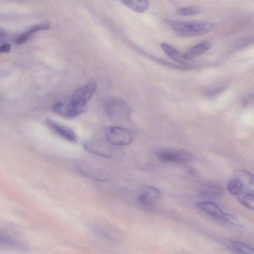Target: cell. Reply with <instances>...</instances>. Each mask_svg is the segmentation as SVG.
Masks as SVG:
<instances>
[{
	"mask_svg": "<svg viewBox=\"0 0 254 254\" xmlns=\"http://www.w3.org/2000/svg\"><path fill=\"white\" fill-rule=\"evenodd\" d=\"M170 25L175 33L183 37H193L205 34L216 27L214 23L202 20L174 21H171Z\"/></svg>",
	"mask_w": 254,
	"mask_h": 254,
	"instance_id": "cell-1",
	"label": "cell"
},
{
	"mask_svg": "<svg viewBox=\"0 0 254 254\" xmlns=\"http://www.w3.org/2000/svg\"><path fill=\"white\" fill-rule=\"evenodd\" d=\"M104 109L110 119L118 121L127 120L131 113L128 104L124 100L118 98H110L106 100Z\"/></svg>",
	"mask_w": 254,
	"mask_h": 254,
	"instance_id": "cell-2",
	"label": "cell"
},
{
	"mask_svg": "<svg viewBox=\"0 0 254 254\" xmlns=\"http://www.w3.org/2000/svg\"><path fill=\"white\" fill-rule=\"evenodd\" d=\"M105 138L109 144L116 146H126L133 141L134 135L127 128L120 127H110L105 129Z\"/></svg>",
	"mask_w": 254,
	"mask_h": 254,
	"instance_id": "cell-3",
	"label": "cell"
},
{
	"mask_svg": "<svg viewBox=\"0 0 254 254\" xmlns=\"http://www.w3.org/2000/svg\"><path fill=\"white\" fill-rule=\"evenodd\" d=\"M199 208L209 216L219 221L235 225L239 223L232 215L226 213L216 203L211 201H202L197 204Z\"/></svg>",
	"mask_w": 254,
	"mask_h": 254,
	"instance_id": "cell-4",
	"label": "cell"
},
{
	"mask_svg": "<svg viewBox=\"0 0 254 254\" xmlns=\"http://www.w3.org/2000/svg\"><path fill=\"white\" fill-rule=\"evenodd\" d=\"M155 154L160 160L168 163H183L192 159L191 154L183 149L164 148L157 151Z\"/></svg>",
	"mask_w": 254,
	"mask_h": 254,
	"instance_id": "cell-5",
	"label": "cell"
},
{
	"mask_svg": "<svg viewBox=\"0 0 254 254\" xmlns=\"http://www.w3.org/2000/svg\"><path fill=\"white\" fill-rule=\"evenodd\" d=\"M97 88L95 82H89L78 88L69 101L77 107L86 108V104L96 92Z\"/></svg>",
	"mask_w": 254,
	"mask_h": 254,
	"instance_id": "cell-6",
	"label": "cell"
},
{
	"mask_svg": "<svg viewBox=\"0 0 254 254\" xmlns=\"http://www.w3.org/2000/svg\"><path fill=\"white\" fill-rule=\"evenodd\" d=\"M77 171L83 176L97 181H106L109 176L104 170L86 162H81L76 166Z\"/></svg>",
	"mask_w": 254,
	"mask_h": 254,
	"instance_id": "cell-7",
	"label": "cell"
},
{
	"mask_svg": "<svg viewBox=\"0 0 254 254\" xmlns=\"http://www.w3.org/2000/svg\"><path fill=\"white\" fill-rule=\"evenodd\" d=\"M45 123L50 129L66 140L70 142L77 141L75 132L68 126L48 118L45 119Z\"/></svg>",
	"mask_w": 254,
	"mask_h": 254,
	"instance_id": "cell-8",
	"label": "cell"
},
{
	"mask_svg": "<svg viewBox=\"0 0 254 254\" xmlns=\"http://www.w3.org/2000/svg\"><path fill=\"white\" fill-rule=\"evenodd\" d=\"M52 110L55 113L62 116L73 118L84 113L86 108L77 107L69 101L67 103H57L53 106Z\"/></svg>",
	"mask_w": 254,
	"mask_h": 254,
	"instance_id": "cell-9",
	"label": "cell"
},
{
	"mask_svg": "<svg viewBox=\"0 0 254 254\" xmlns=\"http://www.w3.org/2000/svg\"><path fill=\"white\" fill-rule=\"evenodd\" d=\"M161 197V192L157 188L151 186L144 187L137 197L138 203L144 207L153 205Z\"/></svg>",
	"mask_w": 254,
	"mask_h": 254,
	"instance_id": "cell-10",
	"label": "cell"
},
{
	"mask_svg": "<svg viewBox=\"0 0 254 254\" xmlns=\"http://www.w3.org/2000/svg\"><path fill=\"white\" fill-rule=\"evenodd\" d=\"M10 233L7 232L5 230L0 231V245L4 248L13 250H24L26 247L24 244L19 241L16 237L11 235Z\"/></svg>",
	"mask_w": 254,
	"mask_h": 254,
	"instance_id": "cell-11",
	"label": "cell"
},
{
	"mask_svg": "<svg viewBox=\"0 0 254 254\" xmlns=\"http://www.w3.org/2000/svg\"><path fill=\"white\" fill-rule=\"evenodd\" d=\"M83 148L90 153L104 157H110V150L103 144L94 140H88L84 142Z\"/></svg>",
	"mask_w": 254,
	"mask_h": 254,
	"instance_id": "cell-12",
	"label": "cell"
},
{
	"mask_svg": "<svg viewBox=\"0 0 254 254\" xmlns=\"http://www.w3.org/2000/svg\"><path fill=\"white\" fill-rule=\"evenodd\" d=\"M211 46V44L209 41L199 42L184 53V57L186 60L193 59L207 52Z\"/></svg>",
	"mask_w": 254,
	"mask_h": 254,
	"instance_id": "cell-13",
	"label": "cell"
},
{
	"mask_svg": "<svg viewBox=\"0 0 254 254\" xmlns=\"http://www.w3.org/2000/svg\"><path fill=\"white\" fill-rule=\"evenodd\" d=\"M160 47L164 52L174 61L184 65H188L184 53H181L177 48L167 43H161Z\"/></svg>",
	"mask_w": 254,
	"mask_h": 254,
	"instance_id": "cell-14",
	"label": "cell"
},
{
	"mask_svg": "<svg viewBox=\"0 0 254 254\" xmlns=\"http://www.w3.org/2000/svg\"><path fill=\"white\" fill-rule=\"evenodd\" d=\"M237 176L246 192L254 195V175L248 171L241 170L238 172Z\"/></svg>",
	"mask_w": 254,
	"mask_h": 254,
	"instance_id": "cell-15",
	"label": "cell"
},
{
	"mask_svg": "<svg viewBox=\"0 0 254 254\" xmlns=\"http://www.w3.org/2000/svg\"><path fill=\"white\" fill-rule=\"evenodd\" d=\"M50 24L46 22L36 24L32 26L28 30L18 35L15 39V43L21 45L25 43L29 38L37 31L45 30L49 29Z\"/></svg>",
	"mask_w": 254,
	"mask_h": 254,
	"instance_id": "cell-16",
	"label": "cell"
},
{
	"mask_svg": "<svg viewBox=\"0 0 254 254\" xmlns=\"http://www.w3.org/2000/svg\"><path fill=\"white\" fill-rule=\"evenodd\" d=\"M223 192L222 188L218 185L208 183L203 185L199 190V194L205 197L213 198L219 196Z\"/></svg>",
	"mask_w": 254,
	"mask_h": 254,
	"instance_id": "cell-17",
	"label": "cell"
},
{
	"mask_svg": "<svg viewBox=\"0 0 254 254\" xmlns=\"http://www.w3.org/2000/svg\"><path fill=\"white\" fill-rule=\"evenodd\" d=\"M128 8L137 12L142 13L147 10L149 7V2L147 0H122L121 1Z\"/></svg>",
	"mask_w": 254,
	"mask_h": 254,
	"instance_id": "cell-18",
	"label": "cell"
},
{
	"mask_svg": "<svg viewBox=\"0 0 254 254\" xmlns=\"http://www.w3.org/2000/svg\"><path fill=\"white\" fill-rule=\"evenodd\" d=\"M227 189L231 194L234 195H240L242 192L243 186L238 178H233L229 181Z\"/></svg>",
	"mask_w": 254,
	"mask_h": 254,
	"instance_id": "cell-19",
	"label": "cell"
},
{
	"mask_svg": "<svg viewBox=\"0 0 254 254\" xmlns=\"http://www.w3.org/2000/svg\"><path fill=\"white\" fill-rule=\"evenodd\" d=\"M238 200L245 207L254 210V195L247 192L241 193Z\"/></svg>",
	"mask_w": 254,
	"mask_h": 254,
	"instance_id": "cell-20",
	"label": "cell"
},
{
	"mask_svg": "<svg viewBox=\"0 0 254 254\" xmlns=\"http://www.w3.org/2000/svg\"><path fill=\"white\" fill-rule=\"evenodd\" d=\"M232 246L237 251L241 254H254V249L242 242H233Z\"/></svg>",
	"mask_w": 254,
	"mask_h": 254,
	"instance_id": "cell-21",
	"label": "cell"
},
{
	"mask_svg": "<svg viewBox=\"0 0 254 254\" xmlns=\"http://www.w3.org/2000/svg\"><path fill=\"white\" fill-rule=\"evenodd\" d=\"M199 9L193 6L180 7L176 11V13L180 15H192L199 12Z\"/></svg>",
	"mask_w": 254,
	"mask_h": 254,
	"instance_id": "cell-22",
	"label": "cell"
},
{
	"mask_svg": "<svg viewBox=\"0 0 254 254\" xmlns=\"http://www.w3.org/2000/svg\"><path fill=\"white\" fill-rule=\"evenodd\" d=\"M10 46L7 44H4L1 46L0 52L2 53H8L10 51Z\"/></svg>",
	"mask_w": 254,
	"mask_h": 254,
	"instance_id": "cell-23",
	"label": "cell"
},
{
	"mask_svg": "<svg viewBox=\"0 0 254 254\" xmlns=\"http://www.w3.org/2000/svg\"><path fill=\"white\" fill-rule=\"evenodd\" d=\"M6 36V33L5 32L3 31L2 29L0 31V39H2L3 38H4Z\"/></svg>",
	"mask_w": 254,
	"mask_h": 254,
	"instance_id": "cell-24",
	"label": "cell"
}]
</instances>
